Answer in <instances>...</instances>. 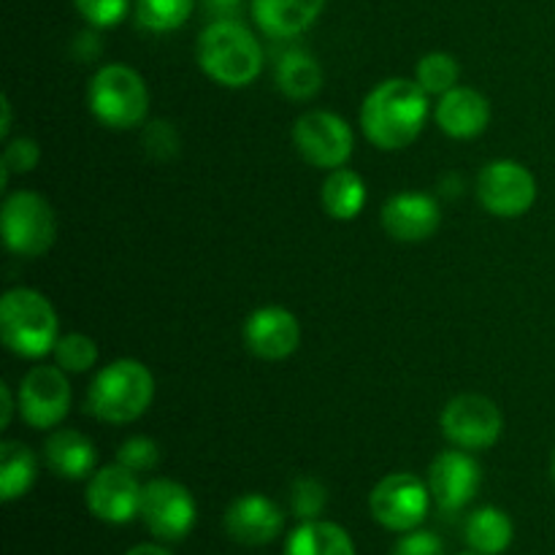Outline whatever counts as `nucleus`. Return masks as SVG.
Instances as JSON below:
<instances>
[{
  "label": "nucleus",
  "instance_id": "nucleus-1",
  "mask_svg": "<svg viewBox=\"0 0 555 555\" xmlns=\"http://www.w3.org/2000/svg\"><path fill=\"white\" fill-rule=\"evenodd\" d=\"M431 114L428 92L412 79H385L361 106V130L377 150H406Z\"/></svg>",
  "mask_w": 555,
  "mask_h": 555
},
{
  "label": "nucleus",
  "instance_id": "nucleus-2",
  "mask_svg": "<svg viewBox=\"0 0 555 555\" xmlns=\"http://www.w3.org/2000/svg\"><path fill=\"white\" fill-rule=\"evenodd\" d=\"M155 399V377L135 358L108 363L92 379L85 410L101 423L125 426L144 415Z\"/></svg>",
  "mask_w": 555,
  "mask_h": 555
},
{
  "label": "nucleus",
  "instance_id": "nucleus-3",
  "mask_svg": "<svg viewBox=\"0 0 555 555\" xmlns=\"http://www.w3.org/2000/svg\"><path fill=\"white\" fill-rule=\"evenodd\" d=\"M198 65L222 87H247L263 68V52L249 27L236 20H215L198 38Z\"/></svg>",
  "mask_w": 555,
  "mask_h": 555
},
{
  "label": "nucleus",
  "instance_id": "nucleus-4",
  "mask_svg": "<svg viewBox=\"0 0 555 555\" xmlns=\"http://www.w3.org/2000/svg\"><path fill=\"white\" fill-rule=\"evenodd\" d=\"M0 336L14 356L38 361L54 352L57 345V312L43 293L33 287H11L0 298Z\"/></svg>",
  "mask_w": 555,
  "mask_h": 555
},
{
  "label": "nucleus",
  "instance_id": "nucleus-5",
  "mask_svg": "<svg viewBox=\"0 0 555 555\" xmlns=\"http://www.w3.org/2000/svg\"><path fill=\"white\" fill-rule=\"evenodd\" d=\"M87 103L98 122L114 130H130L144 125L150 114V90L139 70L112 63L92 76Z\"/></svg>",
  "mask_w": 555,
  "mask_h": 555
},
{
  "label": "nucleus",
  "instance_id": "nucleus-6",
  "mask_svg": "<svg viewBox=\"0 0 555 555\" xmlns=\"http://www.w3.org/2000/svg\"><path fill=\"white\" fill-rule=\"evenodd\" d=\"M0 228L5 247L22 258L47 255L57 238V217L52 204L33 190H16L3 201Z\"/></svg>",
  "mask_w": 555,
  "mask_h": 555
},
{
  "label": "nucleus",
  "instance_id": "nucleus-7",
  "mask_svg": "<svg viewBox=\"0 0 555 555\" xmlns=\"http://www.w3.org/2000/svg\"><path fill=\"white\" fill-rule=\"evenodd\" d=\"M428 507H431V491L410 472L383 477L369 496L374 520L383 529L399 531V534L415 531L426 520Z\"/></svg>",
  "mask_w": 555,
  "mask_h": 555
},
{
  "label": "nucleus",
  "instance_id": "nucleus-8",
  "mask_svg": "<svg viewBox=\"0 0 555 555\" xmlns=\"http://www.w3.org/2000/svg\"><path fill=\"white\" fill-rule=\"evenodd\" d=\"M139 518L157 540L179 542L193 531L198 509H195L193 493L182 482L160 477L141 488Z\"/></svg>",
  "mask_w": 555,
  "mask_h": 555
},
{
  "label": "nucleus",
  "instance_id": "nucleus-9",
  "mask_svg": "<svg viewBox=\"0 0 555 555\" xmlns=\"http://www.w3.org/2000/svg\"><path fill=\"white\" fill-rule=\"evenodd\" d=\"M504 417L496 401L480 393H464L448 401L442 412V434L453 448L488 450L499 442Z\"/></svg>",
  "mask_w": 555,
  "mask_h": 555
},
{
  "label": "nucleus",
  "instance_id": "nucleus-10",
  "mask_svg": "<svg viewBox=\"0 0 555 555\" xmlns=\"http://www.w3.org/2000/svg\"><path fill=\"white\" fill-rule=\"evenodd\" d=\"M293 144L309 166L334 171L350 160L352 130L339 114L307 112L293 125Z\"/></svg>",
  "mask_w": 555,
  "mask_h": 555
},
{
  "label": "nucleus",
  "instance_id": "nucleus-11",
  "mask_svg": "<svg viewBox=\"0 0 555 555\" xmlns=\"http://www.w3.org/2000/svg\"><path fill=\"white\" fill-rule=\"evenodd\" d=\"M477 198L493 217H524L537 201V179L524 163L493 160L477 177Z\"/></svg>",
  "mask_w": 555,
  "mask_h": 555
},
{
  "label": "nucleus",
  "instance_id": "nucleus-12",
  "mask_svg": "<svg viewBox=\"0 0 555 555\" xmlns=\"http://www.w3.org/2000/svg\"><path fill=\"white\" fill-rule=\"evenodd\" d=\"M60 366H33L20 385V415L36 431H49L70 410V383Z\"/></svg>",
  "mask_w": 555,
  "mask_h": 555
},
{
  "label": "nucleus",
  "instance_id": "nucleus-13",
  "mask_svg": "<svg viewBox=\"0 0 555 555\" xmlns=\"http://www.w3.org/2000/svg\"><path fill=\"white\" fill-rule=\"evenodd\" d=\"M141 488L144 486H139L135 472L119 464L103 466L87 482V509L103 524H130L141 509Z\"/></svg>",
  "mask_w": 555,
  "mask_h": 555
},
{
  "label": "nucleus",
  "instance_id": "nucleus-14",
  "mask_svg": "<svg viewBox=\"0 0 555 555\" xmlns=\"http://www.w3.org/2000/svg\"><path fill=\"white\" fill-rule=\"evenodd\" d=\"M482 482L480 464L469 450H444L428 466V491L444 513H459L477 496Z\"/></svg>",
  "mask_w": 555,
  "mask_h": 555
},
{
  "label": "nucleus",
  "instance_id": "nucleus-15",
  "mask_svg": "<svg viewBox=\"0 0 555 555\" xmlns=\"http://www.w3.org/2000/svg\"><path fill=\"white\" fill-rule=\"evenodd\" d=\"M244 345L260 361H285L301 345V323L285 307H260L244 323Z\"/></svg>",
  "mask_w": 555,
  "mask_h": 555
},
{
  "label": "nucleus",
  "instance_id": "nucleus-16",
  "mask_svg": "<svg viewBox=\"0 0 555 555\" xmlns=\"http://www.w3.org/2000/svg\"><path fill=\"white\" fill-rule=\"evenodd\" d=\"M285 515L260 493H247V496L233 499L231 507L225 509V531L233 542L247 547L271 545L282 534Z\"/></svg>",
  "mask_w": 555,
  "mask_h": 555
},
{
  "label": "nucleus",
  "instance_id": "nucleus-17",
  "mask_svg": "<svg viewBox=\"0 0 555 555\" xmlns=\"http://www.w3.org/2000/svg\"><path fill=\"white\" fill-rule=\"evenodd\" d=\"M385 233L396 242H426L439 231L442 222V211L434 195L428 193H399L393 198L385 201L383 206Z\"/></svg>",
  "mask_w": 555,
  "mask_h": 555
},
{
  "label": "nucleus",
  "instance_id": "nucleus-18",
  "mask_svg": "<svg viewBox=\"0 0 555 555\" xmlns=\"http://www.w3.org/2000/svg\"><path fill=\"white\" fill-rule=\"evenodd\" d=\"M434 119L450 139H475V135L486 133L488 122H491V103L472 87H455V90L439 95Z\"/></svg>",
  "mask_w": 555,
  "mask_h": 555
},
{
  "label": "nucleus",
  "instance_id": "nucleus-19",
  "mask_svg": "<svg viewBox=\"0 0 555 555\" xmlns=\"http://www.w3.org/2000/svg\"><path fill=\"white\" fill-rule=\"evenodd\" d=\"M325 0H253V20L269 38H296L323 11Z\"/></svg>",
  "mask_w": 555,
  "mask_h": 555
},
{
  "label": "nucleus",
  "instance_id": "nucleus-20",
  "mask_svg": "<svg viewBox=\"0 0 555 555\" xmlns=\"http://www.w3.org/2000/svg\"><path fill=\"white\" fill-rule=\"evenodd\" d=\"M43 461L63 480H85L95 469V444L74 428H57L43 444Z\"/></svg>",
  "mask_w": 555,
  "mask_h": 555
},
{
  "label": "nucleus",
  "instance_id": "nucleus-21",
  "mask_svg": "<svg viewBox=\"0 0 555 555\" xmlns=\"http://www.w3.org/2000/svg\"><path fill=\"white\" fill-rule=\"evenodd\" d=\"M366 182H363L361 173L350 171V168H334V171L325 177L323 190H320V204H323L325 215L334 217V220H356L358 215L366 206Z\"/></svg>",
  "mask_w": 555,
  "mask_h": 555
},
{
  "label": "nucleus",
  "instance_id": "nucleus-22",
  "mask_svg": "<svg viewBox=\"0 0 555 555\" xmlns=\"http://www.w3.org/2000/svg\"><path fill=\"white\" fill-rule=\"evenodd\" d=\"M285 555H356V542L328 520H304L285 542Z\"/></svg>",
  "mask_w": 555,
  "mask_h": 555
},
{
  "label": "nucleus",
  "instance_id": "nucleus-23",
  "mask_svg": "<svg viewBox=\"0 0 555 555\" xmlns=\"http://www.w3.org/2000/svg\"><path fill=\"white\" fill-rule=\"evenodd\" d=\"M276 87L291 101H309L323 90V68L309 52L293 49L276 63Z\"/></svg>",
  "mask_w": 555,
  "mask_h": 555
},
{
  "label": "nucleus",
  "instance_id": "nucleus-24",
  "mask_svg": "<svg viewBox=\"0 0 555 555\" xmlns=\"http://www.w3.org/2000/svg\"><path fill=\"white\" fill-rule=\"evenodd\" d=\"M38 475V461L27 444L5 439L0 444V499L16 502L33 488Z\"/></svg>",
  "mask_w": 555,
  "mask_h": 555
},
{
  "label": "nucleus",
  "instance_id": "nucleus-25",
  "mask_svg": "<svg viewBox=\"0 0 555 555\" xmlns=\"http://www.w3.org/2000/svg\"><path fill=\"white\" fill-rule=\"evenodd\" d=\"M466 545L475 553L482 555H502L513 545V520H509L507 513L496 507H482L477 513L469 515L466 520Z\"/></svg>",
  "mask_w": 555,
  "mask_h": 555
},
{
  "label": "nucleus",
  "instance_id": "nucleus-26",
  "mask_svg": "<svg viewBox=\"0 0 555 555\" xmlns=\"http://www.w3.org/2000/svg\"><path fill=\"white\" fill-rule=\"evenodd\" d=\"M193 5L195 0H135V22L144 30L171 33L190 20Z\"/></svg>",
  "mask_w": 555,
  "mask_h": 555
},
{
  "label": "nucleus",
  "instance_id": "nucleus-27",
  "mask_svg": "<svg viewBox=\"0 0 555 555\" xmlns=\"http://www.w3.org/2000/svg\"><path fill=\"white\" fill-rule=\"evenodd\" d=\"M461 65L453 54L448 52H428L426 57L417 63L415 81L428 92V95H444V92L459 87Z\"/></svg>",
  "mask_w": 555,
  "mask_h": 555
},
{
  "label": "nucleus",
  "instance_id": "nucleus-28",
  "mask_svg": "<svg viewBox=\"0 0 555 555\" xmlns=\"http://www.w3.org/2000/svg\"><path fill=\"white\" fill-rule=\"evenodd\" d=\"M54 363L68 374H85L98 363V345L87 334H65L54 345Z\"/></svg>",
  "mask_w": 555,
  "mask_h": 555
},
{
  "label": "nucleus",
  "instance_id": "nucleus-29",
  "mask_svg": "<svg viewBox=\"0 0 555 555\" xmlns=\"http://www.w3.org/2000/svg\"><path fill=\"white\" fill-rule=\"evenodd\" d=\"M328 502V491L314 477H298L291 486V509L298 520H318Z\"/></svg>",
  "mask_w": 555,
  "mask_h": 555
},
{
  "label": "nucleus",
  "instance_id": "nucleus-30",
  "mask_svg": "<svg viewBox=\"0 0 555 555\" xmlns=\"http://www.w3.org/2000/svg\"><path fill=\"white\" fill-rule=\"evenodd\" d=\"M38 160H41V146H38L36 139H27V135L11 139L3 150V163H0V182H3V188L9 184L11 173L33 171Z\"/></svg>",
  "mask_w": 555,
  "mask_h": 555
},
{
  "label": "nucleus",
  "instance_id": "nucleus-31",
  "mask_svg": "<svg viewBox=\"0 0 555 555\" xmlns=\"http://www.w3.org/2000/svg\"><path fill=\"white\" fill-rule=\"evenodd\" d=\"M117 464L135 472V475H139V472H150L160 464V448H157L155 439L130 437L119 444Z\"/></svg>",
  "mask_w": 555,
  "mask_h": 555
},
{
  "label": "nucleus",
  "instance_id": "nucleus-32",
  "mask_svg": "<svg viewBox=\"0 0 555 555\" xmlns=\"http://www.w3.org/2000/svg\"><path fill=\"white\" fill-rule=\"evenodd\" d=\"M141 144H144L146 155L155 157V160H171L179 152V133L166 119H155V122H150L144 128Z\"/></svg>",
  "mask_w": 555,
  "mask_h": 555
},
{
  "label": "nucleus",
  "instance_id": "nucleus-33",
  "mask_svg": "<svg viewBox=\"0 0 555 555\" xmlns=\"http://www.w3.org/2000/svg\"><path fill=\"white\" fill-rule=\"evenodd\" d=\"M74 5L92 27H114L128 16L130 0H74Z\"/></svg>",
  "mask_w": 555,
  "mask_h": 555
},
{
  "label": "nucleus",
  "instance_id": "nucleus-34",
  "mask_svg": "<svg viewBox=\"0 0 555 555\" xmlns=\"http://www.w3.org/2000/svg\"><path fill=\"white\" fill-rule=\"evenodd\" d=\"M393 555H444V545L431 531H406L396 545Z\"/></svg>",
  "mask_w": 555,
  "mask_h": 555
},
{
  "label": "nucleus",
  "instance_id": "nucleus-35",
  "mask_svg": "<svg viewBox=\"0 0 555 555\" xmlns=\"http://www.w3.org/2000/svg\"><path fill=\"white\" fill-rule=\"evenodd\" d=\"M209 14H215L217 20H233L238 9H242L244 0H204Z\"/></svg>",
  "mask_w": 555,
  "mask_h": 555
},
{
  "label": "nucleus",
  "instance_id": "nucleus-36",
  "mask_svg": "<svg viewBox=\"0 0 555 555\" xmlns=\"http://www.w3.org/2000/svg\"><path fill=\"white\" fill-rule=\"evenodd\" d=\"M0 399H3V406H0V426L9 428L11 426V417H14V410H20V406H14V396H11V388L9 383L0 385Z\"/></svg>",
  "mask_w": 555,
  "mask_h": 555
},
{
  "label": "nucleus",
  "instance_id": "nucleus-37",
  "mask_svg": "<svg viewBox=\"0 0 555 555\" xmlns=\"http://www.w3.org/2000/svg\"><path fill=\"white\" fill-rule=\"evenodd\" d=\"M125 555H173V553L166 551V547H160V545H150V542H144V545L130 547Z\"/></svg>",
  "mask_w": 555,
  "mask_h": 555
},
{
  "label": "nucleus",
  "instance_id": "nucleus-38",
  "mask_svg": "<svg viewBox=\"0 0 555 555\" xmlns=\"http://www.w3.org/2000/svg\"><path fill=\"white\" fill-rule=\"evenodd\" d=\"M0 108H3V122H0V135H3V139H9V130H11V101H9V98H3V101H0Z\"/></svg>",
  "mask_w": 555,
  "mask_h": 555
},
{
  "label": "nucleus",
  "instance_id": "nucleus-39",
  "mask_svg": "<svg viewBox=\"0 0 555 555\" xmlns=\"http://www.w3.org/2000/svg\"><path fill=\"white\" fill-rule=\"evenodd\" d=\"M551 477H553V482H555V444H553V453H551Z\"/></svg>",
  "mask_w": 555,
  "mask_h": 555
},
{
  "label": "nucleus",
  "instance_id": "nucleus-40",
  "mask_svg": "<svg viewBox=\"0 0 555 555\" xmlns=\"http://www.w3.org/2000/svg\"><path fill=\"white\" fill-rule=\"evenodd\" d=\"M461 555H482V553H475V551H472V553H461Z\"/></svg>",
  "mask_w": 555,
  "mask_h": 555
}]
</instances>
